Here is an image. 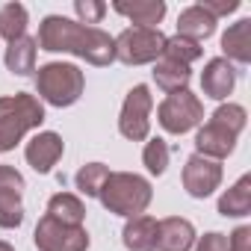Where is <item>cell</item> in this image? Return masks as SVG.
Segmentation results:
<instances>
[{"label":"cell","mask_w":251,"mask_h":251,"mask_svg":"<svg viewBox=\"0 0 251 251\" xmlns=\"http://www.w3.org/2000/svg\"><path fill=\"white\" fill-rule=\"evenodd\" d=\"M36 48L50 50V53H74L92 65H109L115 59V42L109 33L98 30V27H86L77 24L71 18L62 15H48L39 27V39Z\"/></svg>","instance_id":"obj_1"},{"label":"cell","mask_w":251,"mask_h":251,"mask_svg":"<svg viewBox=\"0 0 251 251\" xmlns=\"http://www.w3.org/2000/svg\"><path fill=\"white\" fill-rule=\"evenodd\" d=\"M163 56H169V59H175V62H183V65H189V62L201 59V45H195V42H189V39H180V36H175V39H166Z\"/></svg>","instance_id":"obj_25"},{"label":"cell","mask_w":251,"mask_h":251,"mask_svg":"<svg viewBox=\"0 0 251 251\" xmlns=\"http://www.w3.org/2000/svg\"><path fill=\"white\" fill-rule=\"evenodd\" d=\"M36 39H27V36H21V39H15V42H9V48H6V68L12 71V74H18V77H27V74H33L36 71Z\"/></svg>","instance_id":"obj_19"},{"label":"cell","mask_w":251,"mask_h":251,"mask_svg":"<svg viewBox=\"0 0 251 251\" xmlns=\"http://www.w3.org/2000/svg\"><path fill=\"white\" fill-rule=\"evenodd\" d=\"M216 33V18L204 9V6H189V9H183L180 12V18H177V36L180 39H189V42H195V45H201L204 39H210Z\"/></svg>","instance_id":"obj_15"},{"label":"cell","mask_w":251,"mask_h":251,"mask_svg":"<svg viewBox=\"0 0 251 251\" xmlns=\"http://www.w3.org/2000/svg\"><path fill=\"white\" fill-rule=\"evenodd\" d=\"M27 30V9L21 3H6L0 9V36L6 42H15L21 39Z\"/></svg>","instance_id":"obj_23"},{"label":"cell","mask_w":251,"mask_h":251,"mask_svg":"<svg viewBox=\"0 0 251 251\" xmlns=\"http://www.w3.org/2000/svg\"><path fill=\"white\" fill-rule=\"evenodd\" d=\"M151 106H154V98L148 92V86H133L124 98V106H121V118H118V130L121 136H127L133 142H142L148 139V130H151Z\"/></svg>","instance_id":"obj_8"},{"label":"cell","mask_w":251,"mask_h":251,"mask_svg":"<svg viewBox=\"0 0 251 251\" xmlns=\"http://www.w3.org/2000/svg\"><path fill=\"white\" fill-rule=\"evenodd\" d=\"M142 163L148 166L151 175H163L166 166H169V145L163 139H151L142 151Z\"/></svg>","instance_id":"obj_26"},{"label":"cell","mask_w":251,"mask_h":251,"mask_svg":"<svg viewBox=\"0 0 251 251\" xmlns=\"http://www.w3.org/2000/svg\"><path fill=\"white\" fill-rule=\"evenodd\" d=\"M45 121V106L36 95L18 92L9 98H0V151H12L24 133Z\"/></svg>","instance_id":"obj_4"},{"label":"cell","mask_w":251,"mask_h":251,"mask_svg":"<svg viewBox=\"0 0 251 251\" xmlns=\"http://www.w3.org/2000/svg\"><path fill=\"white\" fill-rule=\"evenodd\" d=\"M0 251H15V248H12L9 242H0Z\"/></svg>","instance_id":"obj_31"},{"label":"cell","mask_w":251,"mask_h":251,"mask_svg":"<svg viewBox=\"0 0 251 251\" xmlns=\"http://www.w3.org/2000/svg\"><path fill=\"white\" fill-rule=\"evenodd\" d=\"M157 242V219L154 216H133L124 227V245L130 251H154Z\"/></svg>","instance_id":"obj_18"},{"label":"cell","mask_w":251,"mask_h":251,"mask_svg":"<svg viewBox=\"0 0 251 251\" xmlns=\"http://www.w3.org/2000/svg\"><path fill=\"white\" fill-rule=\"evenodd\" d=\"M48 216H53L56 222L62 225H74V227H83V216H86V207L77 195L71 192H56L50 201H48Z\"/></svg>","instance_id":"obj_21"},{"label":"cell","mask_w":251,"mask_h":251,"mask_svg":"<svg viewBox=\"0 0 251 251\" xmlns=\"http://www.w3.org/2000/svg\"><path fill=\"white\" fill-rule=\"evenodd\" d=\"M195 242V227L192 222L180 219V216H172V219H163L157 222V242H154V251H189Z\"/></svg>","instance_id":"obj_13"},{"label":"cell","mask_w":251,"mask_h":251,"mask_svg":"<svg viewBox=\"0 0 251 251\" xmlns=\"http://www.w3.org/2000/svg\"><path fill=\"white\" fill-rule=\"evenodd\" d=\"M198 6H204V9L219 21V15H230V12L239 9V0H201Z\"/></svg>","instance_id":"obj_28"},{"label":"cell","mask_w":251,"mask_h":251,"mask_svg":"<svg viewBox=\"0 0 251 251\" xmlns=\"http://www.w3.org/2000/svg\"><path fill=\"white\" fill-rule=\"evenodd\" d=\"M112 9L118 15H124V18H130L133 27H151V30H157V24L166 15V3H163V0H133V3L118 0V3H112Z\"/></svg>","instance_id":"obj_16"},{"label":"cell","mask_w":251,"mask_h":251,"mask_svg":"<svg viewBox=\"0 0 251 251\" xmlns=\"http://www.w3.org/2000/svg\"><path fill=\"white\" fill-rule=\"evenodd\" d=\"M36 248L39 251H86L89 248V233L86 227L62 225L53 216L45 213V219L36 225Z\"/></svg>","instance_id":"obj_9"},{"label":"cell","mask_w":251,"mask_h":251,"mask_svg":"<svg viewBox=\"0 0 251 251\" xmlns=\"http://www.w3.org/2000/svg\"><path fill=\"white\" fill-rule=\"evenodd\" d=\"M62 151H65L62 139H59L56 133L45 130V133H36V136L27 142L24 157H27V163H30L39 175H48V172L56 166V160L62 157Z\"/></svg>","instance_id":"obj_12"},{"label":"cell","mask_w":251,"mask_h":251,"mask_svg":"<svg viewBox=\"0 0 251 251\" xmlns=\"http://www.w3.org/2000/svg\"><path fill=\"white\" fill-rule=\"evenodd\" d=\"M222 50L227 59L239 62V65L251 62V18H242L233 27H227V33L222 36Z\"/></svg>","instance_id":"obj_17"},{"label":"cell","mask_w":251,"mask_h":251,"mask_svg":"<svg viewBox=\"0 0 251 251\" xmlns=\"http://www.w3.org/2000/svg\"><path fill=\"white\" fill-rule=\"evenodd\" d=\"M222 183V166L210 157H189L183 166V186L192 198H207L216 186Z\"/></svg>","instance_id":"obj_11"},{"label":"cell","mask_w":251,"mask_h":251,"mask_svg":"<svg viewBox=\"0 0 251 251\" xmlns=\"http://www.w3.org/2000/svg\"><path fill=\"white\" fill-rule=\"evenodd\" d=\"M36 86H39V95L53 103V106H71L80 95H83V71L71 62H48L39 68L36 74Z\"/></svg>","instance_id":"obj_5"},{"label":"cell","mask_w":251,"mask_h":251,"mask_svg":"<svg viewBox=\"0 0 251 251\" xmlns=\"http://www.w3.org/2000/svg\"><path fill=\"white\" fill-rule=\"evenodd\" d=\"M245 127V109L239 103H227V106H219L213 112V118L204 124L195 136V145H198V154L201 157H210V160H222L233 151L236 145V136L242 133Z\"/></svg>","instance_id":"obj_3"},{"label":"cell","mask_w":251,"mask_h":251,"mask_svg":"<svg viewBox=\"0 0 251 251\" xmlns=\"http://www.w3.org/2000/svg\"><path fill=\"white\" fill-rule=\"evenodd\" d=\"M251 210V177H239L219 201V213L222 216H245Z\"/></svg>","instance_id":"obj_22"},{"label":"cell","mask_w":251,"mask_h":251,"mask_svg":"<svg viewBox=\"0 0 251 251\" xmlns=\"http://www.w3.org/2000/svg\"><path fill=\"white\" fill-rule=\"evenodd\" d=\"M151 183L139 175H130V172H109V177L103 180L98 198L100 204L115 213V216H142L151 204Z\"/></svg>","instance_id":"obj_2"},{"label":"cell","mask_w":251,"mask_h":251,"mask_svg":"<svg viewBox=\"0 0 251 251\" xmlns=\"http://www.w3.org/2000/svg\"><path fill=\"white\" fill-rule=\"evenodd\" d=\"M154 80H157V86L163 89V92H183L186 89V83H189V65H183V62H175V59H169V56H160L157 59V65H154Z\"/></svg>","instance_id":"obj_20"},{"label":"cell","mask_w":251,"mask_h":251,"mask_svg":"<svg viewBox=\"0 0 251 251\" xmlns=\"http://www.w3.org/2000/svg\"><path fill=\"white\" fill-rule=\"evenodd\" d=\"M157 118L163 124V130H169V133H186V130H192L195 124L204 118V106H201V100L189 89H183V92H172L160 103Z\"/></svg>","instance_id":"obj_7"},{"label":"cell","mask_w":251,"mask_h":251,"mask_svg":"<svg viewBox=\"0 0 251 251\" xmlns=\"http://www.w3.org/2000/svg\"><path fill=\"white\" fill-rule=\"evenodd\" d=\"M198 251H227V236L225 233H207V236H201Z\"/></svg>","instance_id":"obj_30"},{"label":"cell","mask_w":251,"mask_h":251,"mask_svg":"<svg viewBox=\"0 0 251 251\" xmlns=\"http://www.w3.org/2000/svg\"><path fill=\"white\" fill-rule=\"evenodd\" d=\"M227 251H251V227H236L227 239Z\"/></svg>","instance_id":"obj_29"},{"label":"cell","mask_w":251,"mask_h":251,"mask_svg":"<svg viewBox=\"0 0 251 251\" xmlns=\"http://www.w3.org/2000/svg\"><path fill=\"white\" fill-rule=\"evenodd\" d=\"M106 177H109V169H106L103 163H89V166H83V169L77 172L74 183H77V189H80L83 195L98 198V192H100V186H103Z\"/></svg>","instance_id":"obj_24"},{"label":"cell","mask_w":251,"mask_h":251,"mask_svg":"<svg viewBox=\"0 0 251 251\" xmlns=\"http://www.w3.org/2000/svg\"><path fill=\"white\" fill-rule=\"evenodd\" d=\"M233 83H236V68L227 59L219 56V59H210L207 62V68L201 74V89H204L207 98H213V100L227 98L230 89H233Z\"/></svg>","instance_id":"obj_14"},{"label":"cell","mask_w":251,"mask_h":251,"mask_svg":"<svg viewBox=\"0 0 251 251\" xmlns=\"http://www.w3.org/2000/svg\"><path fill=\"white\" fill-rule=\"evenodd\" d=\"M24 177L12 166H0V227H18L24 222Z\"/></svg>","instance_id":"obj_10"},{"label":"cell","mask_w":251,"mask_h":251,"mask_svg":"<svg viewBox=\"0 0 251 251\" xmlns=\"http://www.w3.org/2000/svg\"><path fill=\"white\" fill-rule=\"evenodd\" d=\"M74 9H77V15H80L86 24H98V21L103 18V12H106V6H103V3H95V0H77Z\"/></svg>","instance_id":"obj_27"},{"label":"cell","mask_w":251,"mask_h":251,"mask_svg":"<svg viewBox=\"0 0 251 251\" xmlns=\"http://www.w3.org/2000/svg\"><path fill=\"white\" fill-rule=\"evenodd\" d=\"M112 42H115V59L124 65L157 62V56H163V48H166V36L151 27H127Z\"/></svg>","instance_id":"obj_6"}]
</instances>
